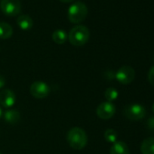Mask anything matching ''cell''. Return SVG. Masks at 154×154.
I'll return each mask as SVG.
<instances>
[{
	"instance_id": "obj_1",
	"label": "cell",
	"mask_w": 154,
	"mask_h": 154,
	"mask_svg": "<svg viewBox=\"0 0 154 154\" xmlns=\"http://www.w3.org/2000/svg\"><path fill=\"white\" fill-rule=\"evenodd\" d=\"M66 140L72 149H82L86 146L88 137L84 129L79 127H73L68 131Z\"/></svg>"
},
{
	"instance_id": "obj_2",
	"label": "cell",
	"mask_w": 154,
	"mask_h": 154,
	"mask_svg": "<svg viewBox=\"0 0 154 154\" xmlns=\"http://www.w3.org/2000/svg\"><path fill=\"white\" fill-rule=\"evenodd\" d=\"M90 37V31L85 26H76L72 27L68 35L69 42L74 46L85 45Z\"/></svg>"
},
{
	"instance_id": "obj_3",
	"label": "cell",
	"mask_w": 154,
	"mask_h": 154,
	"mask_svg": "<svg viewBox=\"0 0 154 154\" xmlns=\"http://www.w3.org/2000/svg\"><path fill=\"white\" fill-rule=\"evenodd\" d=\"M88 14V8L84 2L78 1L73 3L68 9V19L72 24L83 22Z\"/></svg>"
},
{
	"instance_id": "obj_4",
	"label": "cell",
	"mask_w": 154,
	"mask_h": 154,
	"mask_svg": "<svg viewBox=\"0 0 154 154\" xmlns=\"http://www.w3.org/2000/svg\"><path fill=\"white\" fill-rule=\"evenodd\" d=\"M123 114L131 121H140L146 116V110L144 106L139 103H131L125 106Z\"/></svg>"
},
{
	"instance_id": "obj_5",
	"label": "cell",
	"mask_w": 154,
	"mask_h": 154,
	"mask_svg": "<svg viewBox=\"0 0 154 154\" xmlns=\"http://www.w3.org/2000/svg\"><path fill=\"white\" fill-rule=\"evenodd\" d=\"M0 9L8 17H15L21 12L20 0H1Z\"/></svg>"
},
{
	"instance_id": "obj_6",
	"label": "cell",
	"mask_w": 154,
	"mask_h": 154,
	"mask_svg": "<svg viewBox=\"0 0 154 154\" xmlns=\"http://www.w3.org/2000/svg\"><path fill=\"white\" fill-rule=\"evenodd\" d=\"M117 81L122 85H129L135 78V71L131 66L123 65L115 73Z\"/></svg>"
},
{
	"instance_id": "obj_7",
	"label": "cell",
	"mask_w": 154,
	"mask_h": 154,
	"mask_svg": "<svg viewBox=\"0 0 154 154\" xmlns=\"http://www.w3.org/2000/svg\"><path fill=\"white\" fill-rule=\"evenodd\" d=\"M30 94L37 99H43L49 95L50 87L42 81L34 82L30 86Z\"/></svg>"
},
{
	"instance_id": "obj_8",
	"label": "cell",
	"mask_w": 154,
	"mask_h": 154,
	"mask_svg": "<svg viewBox=\"0 0 154 154\" xmlns=\"http://www.w3.org/2000/svg\"><path fill=\"white\" fill-rule=\"evenodd\" d=\"M116 108L112 103L103 102L96 109V114L100 119L109 120L115 114Z\"/></svg>"
},
{
	"instance_id": "obj_9",
	"label": "cell",
	"mask_w": 154,
	"mask_h": 154,
	"mask_svg": "<svg viewBox=\"0 0 154 154\" xmlns=\"http://www.w3.org/2000/svg\"><path fill=\"white\" fill-rule=\"evenodd\" d=\"M16 103V94L10 89H3L0 92V104L5 108L12 107Z\"/></svg>"
},
{
	"instance_id": "obj_10",
	"label": "cell",
	"mask_w": 154,
	"mask_h": 154,
	"mask_svg": "<svg viewBox=\"0 0 154 154\" xmlns=\"http://www.w3.org/2000/svg\"><path fill=\"white\" fill-rule=\"evenodd\" d=\"M17 26H19V28L22 30H25V31L31 29L34 25L32 18L27 15L19 16L17 19Z\"/></svg>"
},
{
	"instance_id": "obj_11",
	"label": "cell",
	"mask_w": 154,
	"mask_h": 154,
	"mask_svg": "<svg viewBox=\"0 0 154 154\" xmlns=\"http://www.w3.org/2000/svg\"><path fill=\"white\" fill-rule=\"evenodd\" d=\"M110 154H130V150L125 142L116 141L111 147Z\"/></svg>"
},
{
	"instance_id": "obj_12",
	"label": "cell",
	"mask_w": 154,
	"mask_h": 154,
	"mask_svg": "<svg viewBox=\"0 0 154 154\" xmlns=\"http://www.w3.org/2000/svg\"><path fill=\"white\" fill-rule=\"evenodd\" d=\"M5 121L10 124H17L21 118L20 112L16 109H9L5 112Z\"/></svg>"
},
{
	"instance_id": "obj_13",
	"label": "cell",
	"mask_w": 154,
	"mask_h": 154,
	"mask_svg": "<svg viewBox=\"0 0 154 154\" xmlns=\"http://www.w3.org/2000/svg\"><path fill=\"white\" fill-rule=\"evenodd\" d=\"M140 149L142 154H154V137L145 139L141 142Z\"/></svg>"
},
{
	"instance_id": "obj_14",
	"label": "cell",
	"mask_w": 154,
	"mask_h": 154,
	"mask_svg": "<svg viewBox=\"0 0 154 154\" xmlns=\"http://www.w3.org/2000/svg\"><path fill=\"white\" fill-rule=\"evenodd\" d=\"M13 35L12 26L5 22H0V38L8 39L10 38Z\"/></svg>"
},
{
	"instance_id": "obj_15",
	"label": "cell",
	"mask_w": 154,
	"mask_h": 154,
	"mask_svg": "<svg viewBox=\"0 0 154 154\" xmlns=\"http://www.w3.org/2000/svg\"><path fill=\"white\" fill-rule=\"evenodd\" d=\"M67 38H68V36H67L65 31H63V30H62V29H57V30H55V31L53 33V35H52V39H53V41H54L55 44H57V45H63V44H64Z\"/></svg>"
},
{
	"instance_id": "obj_16",
	"label": "cell",
	"mask_w": 154,
	"mask_h": 154,
	"mask_svg": "<svg viewBox=\"0 0 154 154\" xmlns=\"http://www.w3.org/2000/svg\"><path fill=\"white\" fill-rule=\"evenodd\" d=\"M118 95H119L118 91L113 87H109L108 89H106L104 93V96L107 99V102H110V103H112L113 101H115L118 98Z\"/></svg>"
},
{
	"instance_id": "obj_17",
	"label": "cell",
	"mask_w": 154,
	"mask_h": 154,
	"mask_svg": "<svg viewBox=\"0 0 154 154\" xmlns=\"http://www.w3.org/2000/svg\"><path fill=\"white\" fill-rule=\"evenodd\" d=\"M117 138H118V134L115 130L107 129L104 131V139L106 140V141H108L110 143H114L117 141Z\"/></svg>"
},
{
	"instance_id": "obj_18",
	"label": "cell",
	"mask_w": 154,
	"mask_h": 154,
	"mask_svg": "<svg viewBox=\"0 0 154 154\" xmlns=\"http://www.w3.org/2000/svg\"><path fill=\"white\" fill-rule=\"evenodd\" d=\"M148 81L152 86H154V65H152L148 72Z\"/></svg>"
},
{
	"instance_id": "obj_19",
	"label": "cell",
	"mask_w": 154,
	"mask_h": 154,
	"mask_svg": "<svg viewBox=\"0 0 154 154\" xmlns=\"http://www.w3.org/2000/svg\"><path fill=\"white\" fill-rule=\"evenodd\" d=\"M147 126H148V129L154 131V116L150 117L148 122H147Z\"/></svg>"
},
{
	"instance_id": "obj_20",
	"label": "cell",
	"mask_w": 154,
	"mask_h": 154,
	"mask_svg": "<svg viewBox=\"0 0 154 154\" xmlns=\"http://www.w3.org/2000/svg\"><path fill=\"white\" fill-rule=\"evenodd\" d=\"M6 85V79L4 78V76L0 74V89L3 88Z\"/></svg>"
},
{
	"instance_id": "obj_21",
	"label": "cell",
	"mask_w": 154,
	"mask_h": 154,
	"mask_svg": "<svg viewBox=\"0 0 154 154\" xmlns=\"http://www.w3.org/2000/svg\"><path fill=\"white\" fill-rule=\"evenodd\" d=\"M60 1L63 2V3H70V2L73 1V0H60Z\"/></svg>"
},
{
	"instance_id": "obj_22",
	"label": "cell",
	"mask_w": 154,
	"mask_h": 154,
	"mask_svg": "<svg viewBox=\"0 0 154 154\" xmlns=\"http://www.w3.org/2000/svg\"><path fill=\"white\" fill-rule=\"evenodd\" d=\"M1 115H2V110H1V108H0V117H1Z\"/></svg>"
},
{
	"instance_id": "obj_23",
	"label": "cell",
	"mask_w": 154,
	"mask_h": 154,
	"mask_svg": "<svg viewBox=\"0 0 154 154\" xmlns=\"http://www.w3.org/2000/svg\"><path fill=\"white\" fill-rule=\"evenodd\" d=\"M152 112H154V103H153V105H152Z\"/></svg>"
},
{
	"instance_id": "obj_24",
	"label": "cell",
	"mask_w": 154,
	"mask_h": 154,
	"mask_svg": "<svg viewBox=\"0 0 154 154\" xmlns=\"http://www.w3.org/2000/svg\"><path fill=\"white\" fill-rule=\"evenodd\" d=\"M0 154H2V153H1V152H0Z\"/></svg>"
}]
</instances>
